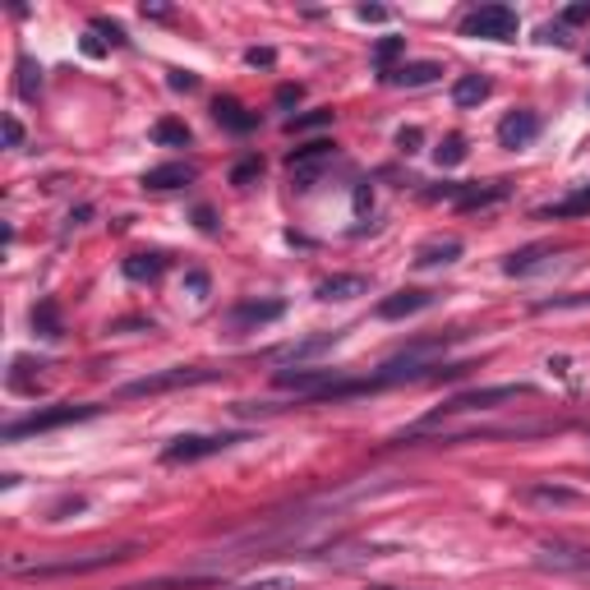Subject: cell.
<instances>
[{
    "label": "cell",
    "mask_w": 590,
    "mask_h": 590,
    "mask_svg": "<svg viewBox=\"0 0 590 590\" xmlns=\"http://www.w3.org/2000/svg\"><path fill=\"white\" fill-rule=\"evenodd\" d=\"M521 397H536V388L530 383H499V388H476V392H462V397H452L443 410H434L429 420H420L416 429H434L443 425L447 416H466V410H494L503 402H521Z\"/></svg>",
    "instance_id": "6da1fadb"
},
{
    "label": "cell",
    "mask_w": 590,
    "mask_h": 590,
    "mask_svg": "<svg viewBox=\"0 0 590 590\" xmlns=\"http://www.w3.org/2000/svg\"><path fill=\"white\" fill-rule=\"evenodd\" d=\"M134 554V544L125 549H97L88 558H61V563H24V558H10V573L14 577H74V573H97V567H111Z\"/></svg>",
    "instance_id": "7a4b0ae2"
},
{
    "label": "cell",
    "mask_w": 590,
    "mask_h": 590,
    "mask_svg": "<svg viewBox=\"0 0 590 590\" xmlns=\"http://www.w3.org/2000/svg\"><path fill=\"white\" fill-rule=\"evenodd\" d=\"M97 410H102V406H74V402L33 410V416L5 425V443H19V439H28V434H51V429H65V425H78V420H93Z\"/></svg>",
    "instance_id": "3957f363"
},
{
    "label": "cell",
    "mask_w": 590,
    "mask_h": 590,
    "mask_svg": "<svg viewBox=\"0 0 590 590\" xmlns=\"http://www.w3.org/2000/svg\"><path fill=\"white\" fill-rule=\"evenodd\" d=\"M226 369H204V365H189V369H167V373H148V379H134L121 388V397H157V392H175V388H199V383H218Z\"/></svg>",
    "instance_id": "277c9868"
},
{
    "label": "cell",
    "mask_w": 590,
    "mask_h": 590,
    "mask_svg": "<svg viewBox=\"0 0 590 590\" xmlns=\"http://www.w3.org/2000/svg\"><path fill=\"white\" fill-rule=\"evenodd\" d=\"M521 19L513 5H480L462 19V37H484V42H513Z\"/></svg>",
    "instance_id": "5b68a950"
},
{
    "label": "cell",
    "mask_w": 590,
    "mask_h": 590,
    "mask_svg": "<svg viewBox=\"0 0 590 590\" xmlns=\"http://www.w3.org/2000/svg\"><path fill=\"white\" fill-rule=\"evenodd\" d=\"M536 567L540 573H554V577H577L590 581V549L586 544H540L536 549Z\"/></svg>",
    "instance_id": "8992f818"
},
{
    "label": "cell",
    "mask_w": 590,
    "mask_h": 590,
    "mask_svg": "<svg viewBox=\"0 0 590 590\" xmlns=\"http://www.w3.org/2000/svg\"><path fill=\"white\" fill-rule=\"evenodd\" d=\"M241 434H181L175 443L162 447V462L167 466H189V462H204V457H218V452L235 447Z\"/></svg>",
    "instance_id": "52a82bcc"
},
{
    "label": "cell",
    "mask_w": 590,
    "mask_h": 590,
    "mask_svg": "<svg viewBox=\"0 0 590 590\" xmlns=\"http://www.w3.org/2000/svg\"><path fill=\"white\" fill-rule=\"evenodd\" d=\"M332 162V144H305V148H295L291 157H286V167H291V175H295V185L300 189H309L314 185V175H319V167H328Z\"/></svg>",
    "instance_id": "ba28073f"
},
{
    "label": "cell",
    "mask_w": 590,
    "mask_h": 590,
    "mask_svg": "<svg viewBox=\"0 0 590 590\" xmlns=\"http://www.w3.org/2000/svg\"><path fill=\"white\" fill-rule=\"evenodd\" d=\"M540 139V115L536 111H513V115H503L499 121V144L503 148H530Z\"/></svg>",
    "instance_id": "9c48e42d"
},
{
    "label": "cell",
    "mask_w": 590,
    "mask_h": 590,
    "mask_svg": "<svg viewBox=\"0 0 590 590\" xmlns=\"http://www.w3.org/2000/svg\"><path fill=\"white\" fill-rule=\"evenodd\" d=\"M429 305H434V291H397V295H388V300L379 305V319L397 323V319H410V314H420Z\"/></svg>",
    "instance_id": "30bf717a"
},
{
    "label": "cell",
    "mask_w": 590,
    "mask_h": 590,
    "mask_svg": "<svg viewBox=\"0 0 590 590\" xmlns=\"http://www.w3.org/2000/svg\"><path fill=\"white\" fill-rule=\"evenodd\" d=\"M282 314H286L282 300H245V305L231 309V328H235V332H241V328H259V323L282 319Z\"/></svg>",
    "instance_id": "8fae6325"
},
{
    "label": "cell",
    "mask_w": 590,
    "mask_h": 590,
    "mask_svg": "<svg viewBox=\"0 0 590 590\" xmlns=\"http://www.w3.org/2000/svg\"><path fill=\"white\" fill-rule=\"evenodd\" d=\"M521 503H530V507H581L586 499L577 494V489H563V484H530V489H521Z\"/></svg>",
    "instance_id": "7c38bea8"
},
{
    "label": "cell",
    "mask_w": 590,
    "mask_h": 590,
    "mask_svg": "<svg viewBox=\"0 0 590 590\" xmlns=\"http://www.w3.org/2000/svg\"><path fill=\"white\" fill-rule=\"evenodd\" d=\"M462 259V241L457 235H439V241H425L416 249V263L420 268H439V263H457Z\"/></svg>",
    "instance_id": "4fadbf2b"
},
{
    "label": "cell",
    "mask_w": 590,
    "mask_h": 590,
    "mask_svg": "<svg viewBox=\"0 0 590 590\" xmlns=\"http://www.w3.org/2000/svg\"><path fill=\"white\" fill-rule=\"evenodd\" d=\"M212 115H218V125H226L235 134H249L254 125H259V115H249L235 97H218V102H212Z\"/></svg>",
    "instance_id": "5bb4252c"
},
{
    "label": "cell",
    "mask_w": 590,
    "mask_h": 590,
    "mask_svg": "<svg viewBox=\"0 0 590 590\" xmlns=\"http://www.w3.org/2000/svg\"><path fill=\"white\" fill-rule=\"evenodd\" d=\"M439 74H443V65H434V61H416V65L388 70V84H397V88H425V84H434Z\"/></svg>",
    "instance_id": "9a60e30c"
},
{
    "label": "cell",
    "mask_w": 590,
    "mask_h": 590,
    "mask_svg": "<svg viewBox=\"0 0 590 590\" xmlns=\"http://www.w3.org/2000/svg\"><path fill=\"white\" fill-rule=\"evenodd\" d=\"M489 93H494V84H489L484 74H462L457 84H452V102L457 107H480Z\"/></svg>",
    "instance_id": "2e32d148"
},
{
    "label": "cell",
    "mask_w": 590,
    "mask_h": 590,
    "mask_svg": "<svg viewBox=\"0 0 590 590\" xmlns=\"http://www.w3.org/2000/svg\"><path fill=\"white\" fill-rule=\"evenodd\" d=\"M189 181H194V167H185V162L152 167V171L144 175V185H148V189H181V185H189Z\"/></svg>",
    "instance_id": "e0dca14e"
},
{
    "label": "cell",
    "mask_w": 590,
    "mask_h": 590,
    "mask_svg": "<svg viewBox=\"0 0 590 590\" xmlns=\"http://www.w3.org/2000/svg\"><path fill=\"white\" fill-rule=\"evenodd\" d=\"M549 254H554V249H549V245H526V249H517L513 259L503 263V272H507V278H526V272L544 268V259H549Z\"/></svg>",
    "instance_id": "ac0fdd59"
},
{
    "label": "cell",
    "mask_w": 590,
    "mask_h": 590,
    "mask_svg": "<svg viewBox=\"0 0 590 590\" xmlns=\"http://www.w3.org/2000/svg\"><path fill=\"white\" fill-rule=\"evenodd\" d=\"M369 291V282L365 278H328V282H319V300H351V295H365Z\"/></svg>",
    "instance_id": "d6986e66"
},
{
    "label": "cell",
    "mask_w": 590,
    "mask_h": 590,
    "mask_svg": "<svg viewBox=\"0 0 590 590\" xmlns=\"http://www.w3.org/2000/svg\"><path fill=\"white\" fill-rule=\"evenodd\" d=\"M162 268H167L162 254H134V259H125V278L130 282H157Z\"/></svg>",
    "instance_id": "ffe728a7"
},
{
    "label": "cell",
    "mask_w": 590,
    "mask_h": 590,
    "mask_svg": "<svg viewBox=\"0 0 590 590\" xmlns=\"http://www.w3.org/2000/svg\"><path fill=\"white\" fill-rule=\"evenodd\" d=\"M452 194H457V204L470 212V208H484V204H499L503 199V185H489V189H452Z\"/></svg>",
    "instance_id": "44dd1931"
},
{
    "label": "cell",
    "mask_w": 590,
    "mask_h": 590,
    "mask_svg": "<svg viewBox=\"0 0 590 590\" xmlns=\"http://www.w3.org/2000/svg\"><path fill=\"white\" fill-rule=\"evenodd\" d=\"M33 328L42 332V337H61V314H56V305H51V300L33 305Z\"/></svg>",
    "instance_id": "7402d4cb"
},
{
    "label": "cell",
    "mask_w": 590,
    "mask_h": 590,
    "mask_svg": "<svg viewBox=\"0 0 590 590\" xmlns=\"http://www.w3.org/2000/svg\"><path fill=\"white\" fill-rule=\"evenodd\" d=\"M540 212H544V218H577V212H590V189L573 194V199H563V204H549Z\"/></svg>",
    "instance_id": "603a6c76"
},
{
    "label": "cell",
    "mask_w": 590,
    "mask_h": 590,
    "mask_svg": "<svg viewBox=\"0 0 590 590\" xmlns=\"http://www.w3.org/2000/svg\"><path fill=\"white\" fill-rule=\"evenodd\" d=\"M434 157H439V167H457V162H466V139H462V134H447V139L434 148Z\"/></svg>",
    "instance_id": "cb8c5ba5"
},
{
    "label": "cell",
    "mask_w": 590,
    "mask_h": 590,
    "mask_svg": "<svg viewBox=\"0 0 590 590\" xmlns=\"http://www.w3.org/2000/svg\"><path fill=\"white\" fill-rule=\"evenodd\" d=\"M19 93H24V97H37V93H42V70H37L28 56L19 61Z\"/></svg>",
    "instance_id": "d4e9b609"
},
{
    "label": "cell",
    "mask_w": 590,
    "mask_h": 590,
    "mask_svg": "<svg viewBox=\"0 0 590 590\" xmlns=\"http://www.w3.org/2000/svg\"><path fill=\"white\" fill-rule=\"evenodd\" d=\"M152 139H157V144H175V148H185V144H189V130H185L181 121H162V125L152 130Z\"/></svg>",
    "instance_id": "484cf974"
},
{
    "label": "cell",
    "mask_w": 590,
    "mask_h": 590,
    "mask_svg": "<svg viewBox=\"0 0 590 590\" xmlns=\"http://www.w3.org/2000/svg\"><path fill=\"white\" fill-rule=\"evenodd\" d=\"M231 590H295V577H254V581H241V586H231Z\"/></svg>",
    "instance_id": "4316f807"
},
{
    "label": "cell",
    "mask_w": 590,
    "mask_h": 590,
    "mask_svg": "<svg viewBox=\"0 0 590 590\" xmlns=\"http://www.w3.org/2000/svg\"><path fill=\"white\" fill-rule=\"evenodd\" d=\"M402 47H406V42H402V37H383V42H379V47H373V65H379V70L388 74V65H392V56H402Z\"/></svg>",
    "instance_id": "83f0119b"
},
{
    "label": "cell",
    "mask_w": 590,
    "mask_h": 590,
    "mask_svg": "<svg viewBox=\"0 0 590 590\" xmlns=\"http://www.w3.org/2000/svg\"><path fill=\"white\" fill-rule=\"evenodd\" d=\"M254 175H263V162H259V157H245V162L231 171V185H249Z\"/></svg>",
    "instance_id": "f1b7e54d"
},
{
    "label": "cell",
    "mask_w": 590,
    "mask_h": 590,
    "mask_svg": "<svg viewBox=\"0 0 590 590\" xmlns=\"http://www.w3.org/2000/svg\"><path fill=\"white\" fill-rule=\"evenodd\" d=\"M5 148H24V121L5 115Z\"/></svg>",
    "instance_id": "f546056e"
},
{
    "label": "cell",
    "mask_w": 590,
    "mask_h": 590,
    "mask_svg": "<svg viewBox=\"0 0 590 590\" xmlns=\"http://www.w3.org/2000/svg\"><path fill=\"white\" fill-rule=\"evenodd\" d=\"M332 121V111H319V115H305V121H291V130H309V125H323Z\"/></svg>",
    "instance_id": "4dcf8cb0"
},
{
    "label": "cell",
    "mask_w": 590,
    "mask_h": 590,
    "mask_svg": "<svg viewBox=\"0 0 590 590\" xmlns=\"http://www.w3.org/2000/svg\"><path fill=\"white\" fill-rule=\"evenodd\" d=\"M397 144H402V152H416V144H420V130H402V134H397Z\"/></svg>",
    "instance_id": "1f68e13d"
},
{
    "label": "cell",
    "mask_w": 590,
    "mask_h": 590,
    "mask_svg": "<svg viewBox=\"0 0 590 590\" xmlns=\"http://www.w3.org/2000/svg\"><path fill=\"white\" fill-rule=\"evenodd\" d=\"M540 42H558V47H563L567 37H563V28H540Z\"/></svg>",
    "instance_id": "d6a6232c"
},
{
    "label": "cell",
    "mask_w": 590,
    "mask_h": 590,
    "mask_svg": "<svg viewBox=\"0 0 590 590\" xmlns=\"http://www.w3.org/2000/svg\"><path fill=\"white\" fill-rule=\"evenodd\" d=\"M278 102H282V107H291V102H300V88H291V84H286V88L278 93Z\"/></svg>",
    "instance_id": "836d02e7"
},
{
    "label": "cell",
    "mask_w": 590,
    "mask_h": 590,
    "mask_svg": "<svg viewBox=\"0 0 590 590\" xmlns=\"http://www.w3.org/2000/svg\"><path fill=\"white\" fill-rule=\"evenodd\" d=\"M383 14H388V10H379V5H360V19H365V24H369V19H373V24H379Z\"/></svg>",
    "instance_id": "e575fe53"
},
{
    "label": "cell",
    "mask_w": 590,
    "mask_h": 590,
    "mask_svg": "<svg viewBox=\"0 0 590 590\" xmlns=\"http://www.w3.org/2000/svg\"><path fill=\"white\" fill-rule=\"evenodd\" d=\"M171 88H185L189 93L194 88V74H171Z\"/></svg>",
    "instance_id": "d590c367"
},
{
    "label": "cell",
    "mask_w": 590,
    "mask_h": 590,
    "mask_svg": "<svg viewBox=\"0 0 590 590\" xmlns=\"http://www.w3.org/2000/svg\"><path fill=\"white\" fill-rule=\"evenodd\" d=\"M189 291H199V295L208 291V278H204V272H189Z\"/></svg>",
    "instance_id": "8d00e7d4"
},
{
    "label": "cell",
    "mask_w": 590,
    "mask_h": 590,
    "mask_svg": "<svg viewBox=\"0 0 590 590\" xmlns=\"http://www.w3.org/2000/svg\"><path fill=\"white\" fill-rule=\"evenodd\" d=\"M249 65H272V51H249Z\"/></svg>",
    "instance_id": "74e56055"
},
{
    "label": "cell",
    "mask_w": 590,
    "mask_h": 590,
    "mask_svg": "<svg viewBox=\"0 0 590 590\" xmlns=\"http://www.w3.org/2000/svg\"><path fill=\"white\" fill-rule=\"evenodd\" d=\"M369 590H392V586H369Z\"/></svg>",
    "instance_id": "f35d334b"
},
{
    "label": "cell",
    "mask_w": 590,
    "mask_h": 590,
    "mask_svg": "<svg viewBox=\"0 0 590 590\" xmlns=\"http://www.w3.org/2000/svg\"><path fill=\"white\" fill-rule=\"evenodd\" d=\"M586 61H590V51H586Z\"/></svg>",
    "instance_id": "ab89813d"
}]
</instances>
